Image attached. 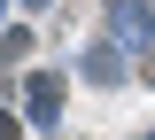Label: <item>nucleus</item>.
<instances>
[{
    "label": "nucleus",
    "mask_w": 155,
    "mask_h": 140,
    "mask_svg": "<svg viewBox=\"0 0 155 140\" xmlns=\"http://www.w3.org/2000/svg\"><path fill=\"white\" fill-rule=\"evenodd\" d=\"M0 140H16V117H8V109H0Z\"/></svg>",
    "instance_id": "f03ea898"
},
{
    "label": "nucleus",
    "mask_w": 155,
    "mask_h": 140,
    "mask_svg": "<svg viewBox=\"0 0 155 140\" xmlns=\"http://www.w3.org/2000/svg\"><path fill=\"white\" fill-rule=\"evenodd\" d=\"M31 8H39V0H31Z\"/></svg>",
    "instance_id": "20e7f679"
},
{
    "label": "nucleus",
    "mask_w": 155,
    "mask_h": 140,
    "mask_svg": "<svg viewBox=\"0 0 155 140\" xmlns=\"http://www.w3.org/2000/svg\"><path fill=\"white\" fill-rule=\"evenodd\" d=\"M147 78H155V62H147Z\"/></svg>",
    "instance_id": "7ed1b4c3"
},
{
    "label": "nucleus",
    "mask_w": 155,
    "mask_h": 140,
    "mask_svg": "<svg viewBox=\"0 0 155 140\" xmlns=\"http://www.w3.org/2000/svg\"><path fill=\"white\" fill-rule=\"evenodd\" d=\"M23 101H31V117L47 125V117H54V109H62V78H47V70H39V78L23 86Z\"/></svg>",
    "instance_id": "f257e3e1"
}]
</instances>
